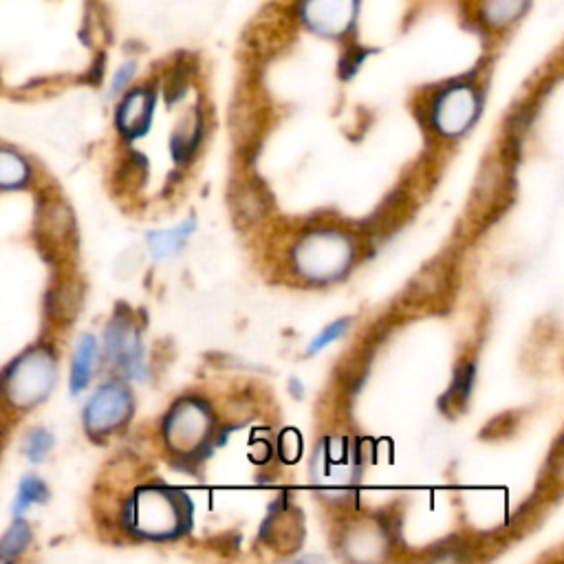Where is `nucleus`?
Returning a JSON list of instances; mask_svg holds the SVG:
<instances>
[{
    "mask_svg": "<svg viewBox=\"0 0 564 564\" xmlns=\"http://www.w3.org/2000/svg\"><path fill=\"white\" fill-rule=\"evenodd\" d=\"M55 383V361L46 350H31L22 355L7 372V397L18 408L40 403Z\"/></svg>",
    "mask_w": 564,
    "mask_h": 564,
    "instance_id": "obj_1",
    "label": "nucleus"
},
{
    "mask_svg": "<svg viewBox=\"0 0 564 564\" xmlns=\"http://www.w3.org/2000/svg\"><path fill=\"white\" fill-rule=\"evenodd\" d=\"M476 112V90L469 86H452L434 104V123L443 134L454 137L471 126Z\"/></svg>",
    "mask_w": 564,
    "mask_h": 564,
    "instance_id": "obj_2",
    "label": "nucleus"
},
{
    "mask_svg": "<svg viewBox=\"0 0 564 564\" xmlns=\"http://www.w3.org/2000/svg\"><path fill=\"white\" fill-rule=\"evenodd\" d=\"M130 410H132V401H130V394L126 388H121L117 383L104 386L95 392V397L90 399V403L84 412L86 427L93 434L110 432L112 427L121 425L128 419Z\"/></svg>",
    "mask_w": 564,
    "mask_h": 564,
    "instance_id": "obj_3",
    "label": "nucleus"
},
{
    "mask_svg": "<svg viewBox=\"0 0 564 564\" xmlns=\"http://www.w3.org/2000/svg\"><path fill=\"white\" fill-rule=\"evenodd\" d=\"M207 434H209L207 410L196 403H183L181 408H176L172 414V421L167 423V438L181 452L200 447Z\"/></svg>",
    "mask_w": 564,
    "mask_h": 564,
    "instance_id": "obj_4",
    "label": "nucleus"
},
{
    "mask_svg": "<svg viewBox=\"0 0 564 564\" xmlns=\"http://www.w3.org/2000/svg\"><path fill=\"white\" fill-rule=\"evenodd\" d=\"M304 20L324 35L344 33L355 18V0H304Z\"/></svg>",
    "mask_w": 564,
    "mask_h": 564,
    "instance_id": "obj_5",
    "label": "nucleus"
},
{
    "mask_svg": "<svg viewBox=\"0 0 564 564\" xmlns=\"http://www.w3.org/2000/svg\"><path fill=\"white\" fill-rule=\"evenodd\" d=\"M106 350L115 364H119L128 375L141 377V344L139 335L126 319L110 322L106 330Z\"/></svg>",
    "mask_w": 564,
    "mask_h": 564,
    "instance_id": "obj_6",
    "label": "nucleus"
},
{
    "mask_svg": "<svg viewBox=\"0 0 564 564\" xmlns=\"http://www.w3.org/2000/svg\"><path fill=\"white\" fill-rule=\"evenodd\" d=\"M152 104L154 99L148 90H134L123 99L117 115V123L128 139H134L148 130V123L152 117Z\"/></svg>",
    "mask_w": 564,
    "mask_h": 564,
    "instance_id": "obj_7",
    "label": "nucleus"
},
{
    "mask_svg": "<svg viewBox=\"0 0 564 564\" xmlns=\"http://www.w3.org/2000/svg\"><path fill=\"white\" fill-rule=\"evenodd\" d=\"M449 282V264L445 260L427 264L408 286L405 295L410 302H432L436 295L445 291Z\"/></svg>",
    "mask_w": 564,
    "mask_h": 564,
    "instance_id": "obj_8",
    "label": "nucleus"
},
{
    "mask_svg": "<svg viewBox=\"0 0 564 564\" xmlns=\"http://www.w3.org/2000/svg\"><path fill=\"white\" fill-rule=\"evenodd\" d=\"M95 355H97V341L93 335H84L75 348L73 357V368H70V390L82 392L90 377H93V366H95Z\"/></svg>",
    "mask_w": 564,
    "mask_h": 564,
    "instance_id": "obj_9",
    "label": "nucleus"
},
{
    "mask_svg": "<svg viewBox=\"0 0 564 564\" xmlns=\"http://www.w3.org/2000/svg\"><path fill=\"white\" fill-rule=\"evenodd\" d=\"M500 185H502V165H500V161L496 159V161L485 163L478 178H476V185H474L476 205L482 207V209H489L494 198L500 192Z\"/></svg>",
    "mask_w": 564,
    "mask_h": 564,
    "instance_id": "obj_10",
    "label": "nucleus"
},
{
    "mask_svg": "<svg viewBox=\"0 0 564 564\" xmlns=\"http://www.w3.org/2000/svg\"><path fill=\"white\" fill-rule=\"evenodd\" d=\"M194 229V223L192 220H185L183 225L174 227V229H167V231H154L150 234V249H152V256L154 258H170L174 256L181 245L185 242V238L189 236V231Z\"/></svg>",
    "mask_w": 564,
    "mask_h": 564,
    "instance_id": "obj_11",
    "label": "nucleus"
},
{
    "mask_svg": "<svg viewBox=\"0 0 564 564\" xmlns=\"http://www.w3.org/2000/svg\"><path fill=\"white\" fill-rule=\"evenodd\" d=\"M527 7V0H485L482 15L491 26H505L513 22Z\"/></svg>",
    "mask_w": 564,
    "mask_h": 564,
    "instance_id": "obj_12",
    "label": "nucleus"
},
{
    "mask_svg": "<svg viewBox=\"0 0 564 564\" xmlns=\"http://www.w3.org/2000/svg\"><path fill=\"white\" fill-rule=\"evenodd\" d=\"M474 366H463L458 372H456V379L452 383V388L447 390V394L443 397L441 401V408L447 412L449 408H454V412H458V408L465 405L469 392H471V383H474Z\"/></svg>",
    "mask_w": 564,
    "mask_h": 564,
    "instance_id": "obj_13",
    "label": "nucleus"
},
{
    "mask_svg": "<svg viewBox=\"0 0 564 564\" xmlns=\"http://www.w3.org/2000/svg\"><path fill=\"white\" fill-rule=\"evenodd\" d=\"M29 176V167L22 156L0 150V187H15L22 185Z\"/></svg>",
    "mask_w": 564,
    "mask_h": 564,
    "instance_id": "obj_14",
    "label": "nucleus"
},
{
    "mask_svg": "<svg viewBox=\"0 0 564 564\" xmlns=\"http://www.w3.org/2000/svg\"><path fill=\"white\" fill-rule=\"evenodd\" d=\"M196 139H198V119H194V115H189L187 119H183V123L178 126V130L172 137L174 159H187L194 152Z\"/></svg>",
    "mask_w": 564,
    "mask_h": 564,
    "instance_id": "obj_15",
    "label": "nucleus"
},
{
    "mask_svg": "<svg viewBox=\"0 0 564 564\" xmlns=\"http://www.w3.org/2000/svg\"><path fill=\"white\" fill-rule=\"evenodd\" d=\"M31 540V531H29V524L18 520L11 524V529L7 531V535L2 538V544H0V557L2 560H11L15 557Z\"/></svg>",
    "mask_w": 564,
    "mask_h": 564,
    "instance_id": "obj_16",
    "label": "nucleus"
},
{
    "mask_svg": "<svg viewBox=\"0 0 564 564\" xmlns=\"http://www.w3.org/2000/svg\"><path fill=\"white\" fill-rule=\"evenodd\" d=\"M44 498H46L44 482L40 478H35V476H26L20 482V491H18V498H15V505H13V513H22L33 502H42Z\"/></svg>",
    "mask_w": 564,
    "mask_h": 564,
    "instance_id": "obj_17",
    "label": "nucleus"
},
{
    "mask_svg": "<svg viewBox=\"0 0 564 564\" xmlns=\"http://www.w3.org/2000/svg\"><path fill=\"white\" fill-rule=\"evenodd\" d=\"M236 209L245 214L247 218H258L264 212V198L262 192L256 189L253 185H242L236 192Z\"/></svg>",
    "mask_w": 564,
    "mask_h": 564,
    "instance_id": "obj_18",
    "label": "nucleus"
},
{
    "mask_svg": "<svg viewBox=\"0 0 564 564\" xmlns=\"http://www.w3.org/2000/svg\"><path fill=\"white\" fill-rule=\"evenodd\" d=\"M51 445H53V436L46 432V430H33V432H29V436H26V443H24V452H26V456L31 458V460H42L46 454H48V449H51Z\"/></svg>",
    "mask_w": 564,
    "mask_h": 564,
    "instance_id": "obj_19",
    "label": "nucleus"
},
{
    "mask_svg": "<svg viewBox=\"0 0 564 564\" xmlns=\"http://www.w3.org/2000/svg\"><path fill=\"white\" fill-rule=\"evenodd\" d=\"M350 326V322L348 319H337V322H333V324H328L319 335H315V339L311 341V346H308V355H315L317 350H322L324 346H328L333 339H337V337H341L344 333H346V328Z\"/></svg>",
    "mask_w": 564,
    "mask_h": 564,
    "instance_id": "obj_20",
    "label": "nucleus"
},
{
    "mask_svg": "<svg viewBox=\"0 0 564 564\" xmlns=\"http://www.w3.org/2000/svg\"><path fill=\"white\" fill-rule=\"evenodd\" d=\"M132 73H134V64H123V66L117 70L115 79H112V93H119V90L130 82Z\"/></svg>",
    "mask_w": 564,
    "mask_h": 564,
    "instance_id": "obj_21",
    "label": "nucleus"
}]
</instances>
